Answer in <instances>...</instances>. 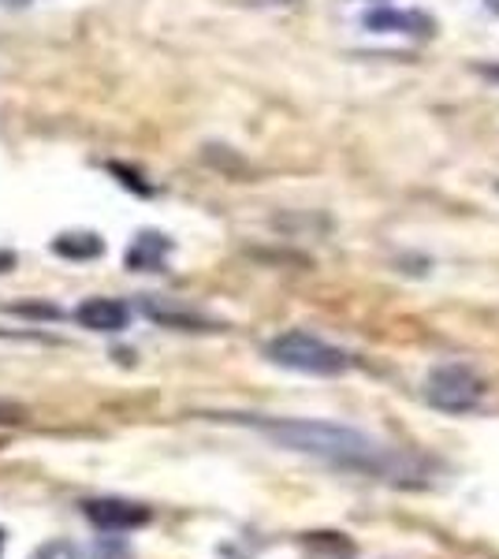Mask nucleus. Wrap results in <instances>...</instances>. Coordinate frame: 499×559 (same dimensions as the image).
I'll use <instances>...</instances> for the list:
<instances>
[{"mask_svg":"<svg viewBox=\"0 0 499 559\" xmlns=\"http://www.w3.org/2000/svg\"><path fill=\"white\" fill-rule=\"evenodd\" d=\"M83 515L90 526L105 530V534H127V530H142L153 519L146 503L134 500H116V496H102V500H86Z\"/></svg>","mask_w":499,"mask_h":559,"instance_id":"obj_4","label":"nucleus"},{"mask_svg":"<svg viewBox=\"0 0 499 559\" xmlns=\"http://www.w3.org/2000/svg\"><path fill=\"white\" fill-rule=\"evenodd\" d=\"M228 418L247 421L258 432H265L269 440H276L280 448H287V452L324 459V463L343 466V471H369V474L392 471V452L351 426L313 421V418H253V414H228Z\"/></svg>","mask_w":499,"mask_h":559,"instance_id":"obj_1","label":"nucleus"},{"mask_svg":"<svg viewBox=\"0 0 499 559\" xmlns=\"http://www.w3.org/2000/svg\"><path fill=\"white\" fill-rule=\"evenodd\" d=\"M0 556H4V530H0Z\"/></svg>","mask_w":499,"mask_h":559,"instance_id":"obj_17","label":"nucleus"},{"mask_svg":"<svg viewBox=\"0 0 499 559\" xmlns=\"http://www.w3.org/2000/svg\"><path fill=\"white\" fill-rule=\"evenodd\" d=\"M31 559H79V548L71 545V540H45V545L34 552Z\"/></svg>","mask_w":499,"mask_h":559,"instance_id":"obj_10","label":"nucleus"},{"mask_svg":"<svg viewBox=\"0 0 499 559\" xmlns=\"http://www.w3.org/2000/svg\"><path fill=\"white\" fill-rule=\"evenodd\" d=\"M265 358L295 373H310V377H340L354 366V358L343 347H332L329 340L313 336V332H284V336L269 340Z\"/></svg>","mask_w":499,"mask_h":559,"instance_id":"obj_2","label":"nucleus"},{"mask_svg":"<svg viewBox=\"0 0 499 559\" xmlns=\"http://www.w3.org/2000/svg\"><path fill=\"white\" fill-rule=\"evenodd\" d=\"M108 173L120 176V183H123V187H131V191H139V194H153V187H150V183H139V176H134L131 168H123V165H108Z\"/></svg>","mask_w":499,"mask_h":559,"instance_id":"obj_12","label":"nucleus"},{"mask_svg":"<svg viewBox=\"0 0 499 559\" xmlns=\"http://www.w3.org/2000/svg\"><path fill=\"white\" fill-rule=\"evenodd\" d=\"M480 395H485V381L462 362L437 366L429 373V381H425V400H429V407L448 411V414L474 411L480 403Z\"/></svg>","mask_w":499,"mask_h":559,"instance_id":"obj_3","label":"nucleus"},{"mask_svg":"<svg viewBox=\"0 0 499 559\" xmlns=\"http://www.w3.org/2000/svg\"><path fill=\"white\" fill-rule=\"evenodd\" d=\"M15 269V254L12 250H0V273H12Z\"/></svg>","mask_w":499,"mask_h":559,"instance_id":"obj_14","label":"nucleus"},{"mask_svg":"<svg viewBox=\"0 0 499 559\" xmlns=\"http://www.w3.org/2000/svg\"><path fill=\"white\" fill-rule=\"evenodd\" d=\"M142 310H146L157 324H165V329H183V332H213L216 329V321H209V318H202V313L187 310V306L165 302V299H146V302H142Z\"/></svg>","mask_w":499,"mask_h":559,"instance_id":"obj_8","label":"nucleus"},{"mask_svg":"<svg viewBox=\"0 0 499 559\" xmlns=\"http://www.w3.org/2000/svg\"><path fill=\"white\" fill-rule=\"evenodd\" d=\"M496 191H499V183H496Z\"/></svg>","mask_w":499,"mask_h":559,"instance_id":"obj_18","label":"nucleus"},{"mask_svg":"<svg viewBox=\"0 0 499 559\" xmlns=\"http://www.w3.org/2000/svg\"><path fill=\"white\" fill-rule=\"evenodd\" d=\"M75 321L90 332H105V336H112V332H123L127 324H131V306L120 302V299H102V295H97V299L79 302Z\"/></svg>","mask_w":499,"mask_h":559,"instance_id":"obj_6","label":"nucleus"},{"mask_svg":"<svg viewBox=\"0 0 499 559\" xmlns=\"http://www.w3.org/2000/svg\"><path fill=\"white\" fill-rule=\"evenodd\" d=\"M90 559H134V556H131V548L120 545V540H102Z\"/></svg>","mask_w":499,"mask_h":559,"instance_id":"obj_11","label":"nucleus"},{"mask_svg":"<svg viewBox=\"0 0 499 559\" xmlns=\"http://www.w3.org/2000/svg\"><path fill=\"white\" fill-rule=\"evenodd\" d=\"M361 26L373 34H403V38H432L437 20L425 12H406V8H373L361 15Z\"/></svg>","mask_w":499,"mask_h":559,"instance_id":"obj_5","label":"nucleus"},{"mask_svg":"<svg viewBox=\"0 0 499 559\" xmlns=\"http://www.w3.org/2000/svg\"><path fill=\"white\" fill-rule=\"evenodd\" d=\"M168 254H171L168 236H161V231H142V236L131 242V250H127V269H134V273H161Z\"/></svg>","mask_w":499,"mask_h":559,"instance_id":"obj_7","label":"nucleus"},{"mask_svg":"<svg viewBox=\"0 0 499 559\" xmlns=\"http://www.w3.org/2000/svg\"><path fill=\"white\" fill-rule=\"evenodd\" d=\"M0 4H8V8H23V4H31V0H0Z\"/></svg>","mask_w":499,"mask_h":559,"instance_id":"obj_15","label":"nucleus"},{"mask_svg":"<svg viewBox=\"0 0 499 559\" xmlns=\"http://www.w3.org/2000/svg\"><path fill=\"white\" fill-rule=\"evenodd\" d=\"M52 254L68 258V261H90L105 254V239L94 236V231H68V236L52 239Z\"/></svg>","mask_w":499,"mask_h":559,"instance_id":"obj_9","label":"nucleus"},{"mask_svg":"<svg viewBox=\"0 0 499 559\" xmlns=\"http://www.w3.org/2000/svg\"><path fill=\"white\" fill-rule=\"evenodd\" d=\"M253 4H287V0H253Z\"/></svg>","mask_w":499,"mask_h":559,"instance_id":"obj_16","label":"nucleus"},{"mask_svg":"<svg viewBox=\"0 0 499 559\" xmlns=\"http://www.w3.org/2000/svg\"><path fill=\"white\" fill-rule=\"evenodd\" d=\"M26 418L23 407H15V403H0V426H20Z\"/></svg>","mask_w":499,"mask_h":559,"instance_id":"obj_13","label":"nucleus"}]
</instances>
